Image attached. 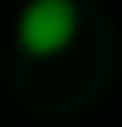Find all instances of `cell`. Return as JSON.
Returning <instances> with one entry per match:
<instances>
[{"instance_id":"6da1fadb","label":"cell","mask_w":122,"mask_h":127,"mask_svg":"<svg viewBox=\"0 0 122 127\" xmlns=\"http://www.w3.org/2000/svg\"><path fill=\"white\" fill-rule=\"evenodd\" d=\"M78 34V5L73 0H30L15 20V39L25 54L34 59H49V54H63Z\"/></svg>"}]
</instances>
